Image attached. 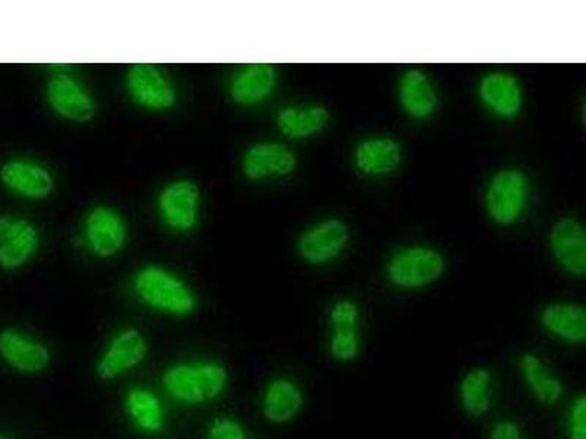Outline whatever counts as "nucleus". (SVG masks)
I'll return each instance as SVG.
<instances>
[{
	"instance_id": "6ab92c4d",
	"label": "nucleus",
	"mask_w": 586,
	"mask_h": 439,
	"mask_svg": "<svg viewBox=\"0 0 586 439\" xmlns=\"http://www.w3.org/2000/svg\"><path fill=\"white\" fill-rule=\"evenodd\" d=\"M495 376L488 367L475 366L466 371L457 387L462 410L468 418L481 419L492 407Z\"/></svg>"
},
{
	"instance_id": "1a4fd4ad",
	"label": "nucleus",
	"mask_w": 586,
	"mask_h": 439,
	"mask_svg": "<svg viewBox=\"0 0 586 439\" xmlns=\"http://www.w3.org/2000/svg\"><path fill=\"white\" fill-rule=\"evenodd\" d=\"M149 354L143 332L137 328H126L110 340L105 353L96 365L97 376L101 381H113L140 366Z\"/></svg>"
},
{
	"instance_id": "423d86ee",
	"label": "nucleus",
	"mask_w": 586,
	"mask_h": 439,
	"mask_svg": "<svg viewBox=\"0 0 586 439\" xmlns=\"http://www.w3.org/2000/svg\"><path fill=\"white\" fill-rule=\"evenodd\" d=\"M202 193L197 184L188 179L171 182L160 190L159 215L164 224L175 232H191L198 223Z\"/></svg>"
},
{
	"instance_id": "dca6fc26",
	"label": "nucleus",
	"mask_w": 586,
	"mask_h": 439,
	"mask_svg": "<svg viewBox=\"0 0 586 439\" xmlns=\"http://www.w3.org/2000/svg\"><path fill=\"white\" fill-rule=\"evenodd\" d=\"M305 397L300 384L287 376L270 381L264 389L261 410L264 419L273 425H286L304 409Z\"/></svg>"
},
{
	"instance_id": "f03ea898",
	"label": "nucleus",
	"mask_w": 586,
	"mask_h": 439,
	"mask_svg": "<svg viewBox=\"0 0 586 439\" xmlns=\"http://www.w3.org/2000/svg\"><path fill=\"white\" fill-rule=\"evenodd\" d=\"M135 295L149 308L172 317H188L197 308L194 292L176 274L159 265H145L132 281Z\"/></svg>"
},
{
	"instance_id": "a211bd4d",
	"label": "nucleus",
	"mask_w": 586,
	"mask_h": 439,
	"mask_svg": "<svg viewBox=\"0 0 586 439\" xmlns=\"http://www.w3.org/2000/svg\"><path fill=\"white\" fill-rule=\"evenodd\" d=\"M276 83L278 74L272 65H248L230 81L229 95L237 105H260L272 95Z\"/></svg>"
},
{
	"instance_id": "20e7f679",
	"label": "nucleus",
	"mask_w": 586,
	"mask_h": 439,
	"mask_svg": "<svg viewBox=\"0 0 586 439\" xmlns=\"http://www.w3.org/2000/svg\"><path fill=\"white\" fill-rule=\"evenodd\" d=\"M127 90L132 101L150 112H166L177 103V90L167 75L155 65L131 66Z\"/></svg>"
},
{
	"instance_id": "bb28decb",
	"label": "nucleus",
	"mask_w": 586,
	"mask_h": 439,
	"mask_svg": "<svg viewBox=\"0 0 586 439\" xmlns=\"http://www.w3.org/2000/svg\"><path fill=\"white\" fill-rule=\"evenodd\" d=\"M567 439H586V397L579 394L572 400L565 419Z\"/></svg>"
},
{
	"instance_id": "9b49d317",
	"label": "nucleus",
	"mask_w": 586,
	"mask_h": 439,
	"mask_svg": "<svg viewBox=\"0 0 586 439\" xmlns=\"http://www.w3.org/2000/svg\"><path fill=\"white\" fill-rule=\"evenodd\" d=\"M0 180L22 198L46 199L55 189V177L46 166L29 158H13L0 167Z\"/></svg>"
},
{
	"instance_id": "ddd939ff",
	"label": "nucleus",
	"mask_w": 586,
	"mask_h": 439,
	"mask_svg": "<svg viewBox=\"0 0 586 439\" xmlns=\"http://www.w3.org/2000/svg\"><path fill=\"white\" fill-rule=\"evenodd\" d=\"M348 238V228L344 221L324 220L302 233L297 248L306 263L322 265L330 263L340 255Z\"/></svg>"
},
{
	"instance_id": "f3484780",
	"label": "nucleus",
	"mask_w": 586,
	"mask_h": 439,
	"mask_svg": "<svg viewBox=\"0 0 586 439\" xmlns=\"http://www.w3.org/2000/svg\"><path fill=\"white\" fill-rule=\"evenodd\" d=\"M523 383L540 405L554 407L565 396V385L535 353H523L518 362Z\"/></svg>"
},
{
	"instance_id": "0eeeda50",
	"label": "nucleus",
	"mask_w": 586,
	"mask_h": 439,
	"mask_svg": "<svg viewBox=\"0 0 586 439\" xmlns=\"http://www.w3.org/2000/svg\"><path fill=\"white\" fill-rule=\"evenodd\" d=\"M47 103L57 117L74 123L95 119L97 103L82 81L68 74H56L46 87Z\"/></svg>"
},
{
	"instance_id": "393cba45",
	"label": "nucleus",
	"mask_w": 586,
	"mask_h": 439,
	"mask_svg": "<svg viewBox=\"0 0 586 439\" xmlns=\"http://www.w3.org/2000/svg\"><path fill=\"white\" fill-rule=\"evenodd\" d=\"M126 407L132 424L145 433L162 431L164 424L163 406L159 397L146 388H132L127 394Z\"/></svg>"
},
{
	"instance_id": "b1692460",
	"label": "nucleus",
	"mask_w": 586,
	"mask_h": 439,
	"mask_svg": "<svg viewBox=\"0 0 586 439\" xmlns=\"http://www.w3.org/2000/svg\"><path fill=\"white\" fill-rule=\"evenodd\" d=\"M328 119L330 114L323 106L306 109L285 108L279 112L276 123L283 135L293 140H302L323 131Z\"/></svg>"
},
{
	"instance_id": "5701e85b",
	"label": "nucleus",
	"mask_w": 586,
	"mask_h": 439,
	"mask_svg": "<svg viewBox=\"0 0 586 439\" xmlns=\"http://www.w3.org/2000/svg\"><path fill=\"white\" fill-rule=\"evenodd\" d=\"M399 97L403 109L416 119L428 118L437 108V95L432 81L419 69L403 75Z\"/></svg>"
},
{
	"instance_id": "2eb2a0df",
	"label": "nucleus",
	"mask_w": 586,
	"mask_h": 439,
	"mask_svg": "<svg viewBox=\"0 0 586 439\" xmlns=\"http://www.w3.org/2000/svg\"><path fill=\"white\" fill-rule=\"evenodd\" d=\"M295 168V154L287 146L278 143L252 145L242 158L243 175L247 179L256 182L269 177L290 176Z\"/></svg>"
},
{
	"instance_id": "6e6552de",
	"label": "nucleus",
	"mask_w": 586,
	"mask_h": 439,
	"mask_svg": "<svg viewBox=\"0 0 586 439\" xmlns=\"http://www.w3.org/2000/svg\"><path fill=\"white\" fill-rule=\"evenodd\" d=\"M128 229L121 212L109 206H97L84 223V242L99 259H112L126 246Z\"/></svg>"
},
{
	"instance_id": "39448f33",
	"label": "nucleus",
	"mask_w": 586,
	"mask_h": 439,
	"mask_svg": "<svg viewBox=\"0 0 586 439\" xmlns=\"http://www.w3.org/2000/svg\"><path fill=\"white\" fill-rule=\"evenodd\" d=\"M530 182L521 171H501L492 177L487 189V210L496 223L508 226L521 217L527 206Z\"/></svg>"
},
{
	"instance_id": "4be33fe9",
	"label": "nucleus",
	"mask_w": 586,
	"mask_h": 439,
	"mask_svg": "<svg viewBox=\"0 0 586 439\" xmlns=\"http://www.w3.org/2000/svg\"><path fill=\"white\" fill-rule=\"evenodd\" d=\"M401 162V144L386 136L363 141L355 153V163L363 175H386V173L393 172Z\"/></svg>"
},
{
	"instance_id": "7c9ffc66",
	"label": "nucleus",
	"mask_w": 586,
	"mask_h": 439,
	"mask_svg": "<svg viewBox=\"0 0 586 439\" xmlns=\"http://www.w3.org/2000/svg\"><path fill=\"white\" fill-rule=\"evenodd\" d=\"M0 439H9L7 436H3V433H0Z\"/></svg>"
},
{
	"instance_id": "7ed1b4c3",
	"label": "nucleus",
	"mask_w": 586,
	"mask_h": 439,
	"mask_svg": "<svg viewBox=\"0 0 586 439\" xmlns=\"http://www.w3.org/2000/svg\"><path fill=\"white\" fill-rule=\"evenodd\" d=\"M444 272V260L430 248H410L398 252L389 263L388 276L402 289H421L433 285Z\"/></svg>"
},
{
	"instance_id": "f257e3e1",
	"label": "nucleus",
	"mask_w": 586,
	"mask_h": 439,
	"mask_svg": "<svg viewBox=\"0 0 586 439\" xmlns=\"http://www.w3.org/2000/svg\"><path fill=\"white\" fill-rule=\"evenodd\" d=\"M164 389L176 402L185 405H203L216 400L229 383L224 365L213 361L177 363L162 376Z\"/></svg>"
},
{
	"instance_id": "aec40b11",
	"label": "nucleus",
	"mask_w": 586,
	"mask_h": 439,
	"mask_svg": "<svg viewBox=\"0 0 586 439\" xmlns=\"http://www.w3.org/2000/svg\"><path fill=\"white\" fill-rule=\"evenodd\" d=\"M541 326L554 339L569 344H583L586 340V312L576 304H552L543 309Z\"/></svg>"
},
{
	"instance_id": "412c9836",
	"label": "nucleus",
	"mask_w": 586,
	"mask_h": 439,
	"mask_svg": "<svg viewBox=\"0 0 586 439\" xmlns=\"http://www.w3.org/2000/svg\"><path fill=\"white\" fill-rule=\"evenodd\" d=\"M479 97L492 112L514 118L522 108V90L518 79L508 74H490L479 86Z\"/></svg>"
},
{
	"instance_id": "f8f14e48",
	"label": "nucleus",
	"mask_w": 586,
	"mask_h": 439,
	"mask_svg": "<svg viewBox=\"0 0 586 439\" xmlns=\"http://www.w3.org/2000/svg\"><path fill=\"white\" fill-rule=\"evenodd\" d=\"M0 358L12 370L25 375L42 374L52 362L46 344L12 328L0 331Z\"/></svg>"
},
{
	"instance_id": "a878e982",
	"label": "nucleus",
	"mask_w": 586,
	"mask_h": 439,
	"mask_svg": "<svg viewBox=\"0 0 586 439\" xmlns=\"http://www.w3.org/2000/svg\"><path fill=\"white\" fill-rule=\"evenodd\" d=\"M328 352L337 362H354L361 353V339H359L357 328L333 330L330 340H328Z\"/></svg>"
},
{
	"instance_id": "c756f323",
	"label": "nucleus",
	"mask_w": 586,
	"mask_h": 439,
	"mask_svg": "<svg viewBox=\"0 0 586 439\" xmlns=\"http://www.w3.org/2000/svg\"><path fill=\"white\" fill-rule=\"evenodd\" d=\"M488 439H525V436L517 420L500 419L491 425Z\"/></svg>"
},
{
	"instance_id": "c85d7f7f",
	"label": "nucleus",
	"mask_w": 586,
	"mask_h": 439,
	"mask_svg": "<svg viewBox=\"0 0 586 439\" xmlns=\"http://www.w3.org/2000/svg\"><path fill=\"white\" fill-rule=\"evenodd\" d=\"M208 439H248L246 429L232 418H217L208 428Z\"/></svg>"
},
{
	"instance_id": "9d476101",
	"label": "nucleus",
	"mask_w": 586,
	"mask_h": 439,
	"mask_svg": "<svg viewBox=\"0 0 586 439\" xmlns=\"http://www.w3.org/2000/svg\"><path fill=\"white\" fill-rule=\"evenodd\" d=\"M40 233L24 217L0 216V267L13 272L37 254Z\"/></svg>"
},
{
	"instance_id": "cd10ccee",
	"label": "nucleus",
	"mask_w": 586,
	"mask_h": 439,
	"mask_svg": "<svg viewBox=\"0 0 586 439\" xmlns=\"http://www.w3.org/2000/svg\"><path fill=\"white\" fill-rule=\"evenodd\" d=\"M328 321H330L333 330H340V328H357L358 330V305L349 299L337 300L328 314Z\"/></svg>"
},
{
	"instance_id": "4468645a",
	"label": "nucleus",
	"mask_w": 586,
	"mask_h": 439,
	"mask_svg": "<svg viewBox=\"0 0 586 439\" xmlns=\"http://www.w3.org/2000/svg\"><path fill=\"white\" fill-rule=\"evenodd\" d=\"M554 259L572 276L584 277L586 273V234L578 220L563 219L554 224L550 234Z\"/></svg>"
}]
</instances>
